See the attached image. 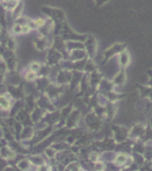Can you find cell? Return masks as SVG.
I'll use <instances>...</instances> for the list:
<instances>
[{
	"instance_id": "cell-1",
	"label": "cell",
	"mask_w": 152,
	"mask_h": 171,
	"mask_svg": "<svg viewBox=\"0 0 152 171\" xmlns=\"http://www.w3.org/2000/svg\"><path fill=\"white\" fill-rule=\"evenodd\" d=\"M0 105H1L4 109H8L10 107L9 101L6 100L4 96H0Z\"/></svg>"
},
{
	"instance_id": "cell-2",
	"label": "cell",
	"mask_w": 152,
	"mask_h": 171,
	"mask_svg": "<svg viewBox=\"0 0 152 171\" xmlns=\"http://www.w3.org/2000/svg\"><path fill=\"white\" fill-rule=\"evenodd\" d=\"M125 156L124 155H119L117 159H116V161H115V162L117 163V164H118V165H122L124 161H125Z\"/></svg>"
},
{
	"instance_id": "cell-3",
	"label": "cell",
	"mask_w": 152,
	"mask_h": 171,
	"mask_svg": "<svg viewBox=\"0 0 152 171\" xmlns=\"http://www.w3.org/2000/svg\"><path fill=\"white\" fill-rule=\"evenodd\" d=\"M25 78H26L27 80H33L34 78H36V72H34V71L33 72H29Z\"/></svg>"
},
{
	"instance_id": "cell-4",
	"label": "cell",
	"mask_w": 152,
	"mask_h": 171,
	"mask_svg": "<svg viewBox=\"0 0 152 171\" xmlns=\"http://www.w3.org/2000/svg\"><path fill=\"white\" fill-rule=\"evenodd\" d=\"M39 68H40V66H39V64L37 63V62H34V63H32L31 64V66H30V69L34 71V72H36V71H37L39 70Z\"/></svg>"
},
{
	"instance_id": "cell-5",
	"label": "cell",
	"mask_w": 152,
	"mask_h": 171,
	"mask_svg": "<svg viewBox=\"0 0 152 171\" xmlns=\"http://www.w3.org/2000/svg\"><path fill=\"white\" fill-rule=\"evenodd\" d=\"M21 32L26 33V32L30 30V28L29 27L28 25H24V26H21Z\"/></svg>"
},
{
	"instance_id": "cell-6",
	"label": "cell",
	"mask_w": 152,
	"mask_h": 171,
	"mask_svg": "<svg viewBox=\"0 0 152 171\" xmlns=\"http://www.w3.org/2000/svg\"><path fill=\"white\" fill-rule=\"evenodd\" d=\"M35 23L37 25V26H43L44 23H45V21L43 19H36L35 21Z\"/></svg>"
},
{
	"instance_id": "cell-7",
	"label": "cell",
	"mask_w": 152,
	"mask_h": 171,
	"mask_svg": "<svg viewBox=\"0 0 152 171\" xmlns=\"http://www.w3.org/2000/svg\"><path fill=\"white\" fill-rule=\"evenodd\" d=\"M4 1H8V0H4Z\"/></svg>"
}]
</instances>
